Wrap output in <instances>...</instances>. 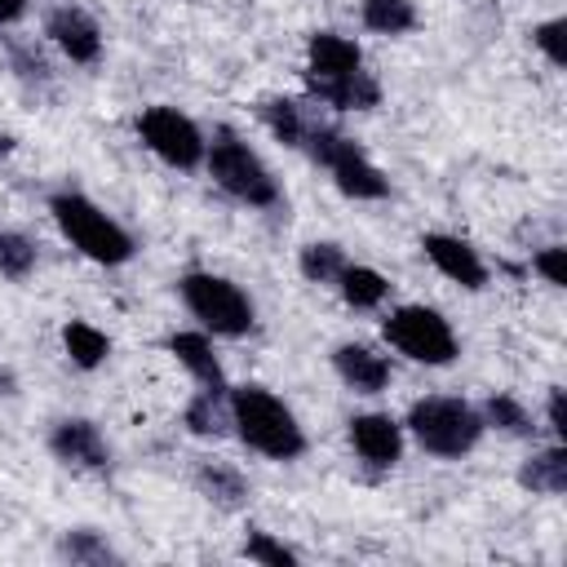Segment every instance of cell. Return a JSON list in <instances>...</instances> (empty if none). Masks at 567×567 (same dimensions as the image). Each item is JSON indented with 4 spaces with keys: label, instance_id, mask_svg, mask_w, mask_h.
Wrapping results in <instances>:
<instances>
[{
    "label": "cell",
    "instance_id": "obj_1",
    "mask_svg": "<svg viewBox=\"0 0 567 567\" xmlns=\"http://www.w3.org/2000/svg\"><path fill=\"white\" fill-rule=\"evenodd\" d=\"M306 93L319 106L332 111H377L381 106V80L363 66L359 40L341 31H315L306 40Z\"/></svg>",
    "mask_w": 567,
    "mask_h": 567
},
{
    "label": "cell",
    "instance_id": "obj_2",
    "mask_svg": "<svg viewBox=\"0 0 567 567\" xmlns=\"http://www.w3.org/2000/svg\"><path fill=\"white\" fill-rule=\"evenodd\" d=\"M226 408H230V430L235 439L266 456V461H297L306 452V430L297 421V412L266 385H230L226 390Z\"/></svg>",
    "mask_w": 567,
    "mask_h": 567
},
{
    "label": "cell",
    "instance_id": "obj_3",
    "mask_svg": "<svg viewBox=\"0 0 567 567\" xmlns=\"http://www.w3.org/2000/svg\"><path fill=\"white\" fill-rule=\"evenodd\" d=\"M49 217H53V226L62 230V239H66L80 257H89V261H97V266H124V261H133V252H137V239H133L97 199H89L84 190H71V186L53 190V195H49Z\"/></svg>",
    "mask_w": 567,
    "mask_h": 567
},
{
    "label": "cell",
    "instance_id": "obj_4",
    "mask_svg": "<svg viewBox=\"0 0 567 567\" xmlns=\"http://www.w3.org/2000/svg\"><path fill=\"white\" fill-rule=\"evenodd\" d=\"M483 430V412L456 394H425L403 416V434H412V443L439 461H461L465 452H474Z\"/></svg>",
    "mask_w": 567,
    "mask_h": 567
},
{
    "label": "cell",
    "instance_id": "obj_5",
    "mask_svg": "<svg viewBox=\"0 0 567 567\" xmlns=\"http://www.w3.org/2000/svg\"><path fill=\"white\" fill-rule=\"evenodd\" d=\"M204 168L217 182V190H226L235 204L248 208H275L284 199L279 177L270 173V164L235 133V128H217L204 146Z\"/></svg>",
    "mask_w": 567,
    "mask_h": 567
},
{
    "label": "cell",
    "instance_id": "obj_6",
    "mask_svg": "<svg viewBox=\"0 0 567 567\" xmlns=\"http://www.w3.org/2000/svg\"><path fill=\"white\" fill-rule=\"evenodd\" d=\"M301 151H306L315 164H323V168L332 173V182H337V190H341L346 199H385V195H390V177H385V173L372 164V155H368L350 133H341L337 124H323V120L315 115L310 128H306Z\"/></svg>",
    "mask_w": 567,
    "mask_h": 567
},
{
    "label": "cell",
    "instance_id": "obj_7",
    "mask_svg": "<svg viewBox=\"0 0 567 567\" xmlns=\"http://www.w3.org/2000/svg\"><path fill=\"white\" fill-rule=\"evenodd\" d=\"M177 297L208 337H248L257 328L252 297L217 270H186L177 279Z\"/></svg>",
    "mask_w": 567,
    "mask_h": 567
},
{
    "label": "cell",
    "instance_id": "obj_8",
    "mask_svg": "<svg viewBox=\"0 0 567 567\" xmlns=\"http://www.w3.org/2000/svg\"><path fill=\"white\" fill-rule=\"evenodd\" d=\"M381 337H385L390 350H399L403 359L425 363V368H447L461 354V341H456L452 323L434 306H421V301L394 306L381 319Z\"/></svg>",
    "mask_w": 567,
    "mask_h": 567
},
{
    "label": "cell",
    "instance_id": "obj_9",
    "mask_svg": "<svg viewBox=\"0 0 567 567\" xmlns=\"http://www.w3.org/2000/svg\"><path fill=\"white\" fill-rule=\"evenodd\" d=\"M133 128H137V142H142L159 164L182 168V173H190V168L204 164L208 137H204V128H199L186 111L155 102V106H146V111L133 120Z\"/></svg>",
    "mask_w": 567,
    "mask_h": 567
},
{
    "label": "cell",
    "instance_id": "obj_10",
    "mask_svg": "<svg viewBox=\"0 0 567 567\" xmlns=\"http://www.w3.org/2000/svg\"><path fill=\"white\" fill-rule=\"evenodd\" d=\"M44 35L75 66H93L102 58V27H97V18L89 9H80V4H71V0L53 4L44 13Z\"/></svg>",
    "mask_w": 567,
    "mask_h": 567
},
{
    "label": "cell",
    "instance_id": "obj_11",
    "mask_svg": "<svg viewBox=\"0 0 567 567\" xmlns=\"http://www.w3.org/2000/svg\"><path fill=\"white\" fill-rule=\"evenodd\" d=\"M421 252H425V261H430L443 279L461 284L465 292H483V288H487V261L478 257V248H474L470 239L447 235V230H425V235H421Z\"/></svg>",
    "mask_w": 567,
    "mask_h": 567
},
{
    "label": "cell",
    "instance_id": "obj_12",
    "mask_svg": "<svg viewBox=\"0 0 567 567\" xmlns=\"http://www.w3.org/2000/svg\"><path fill=\"white\" fill-rule=\"evenodd\" d=\"M346 434L354 456L372 470H394L403 461V421H394L390 412H354L346 421Z\"/></svg>",
    "mask_w": 567,
    "mask_h": 567
},
{
    "label": "cell",
    "instance_id": "obj_13",
    "mask_svg": "<svg viewBox=\"0 0 567 567\" xmlns=\"http://www.w3.org/2000/svg\"><path fill=\"white\" fill-rule=\"evenodd\" d=\"M49 452L71 470H111V443L89 416H62L49 430Z\"/></svg>",
    "mask_w": 567,
    "mask_h": 567
},
{
    "label": "cell",
    "instance_id": "obj_14",
    "mask_svg": "<svg viewBox=\"0 0 567 567\" xmlns=\"http://www.w3.org/2000/svg\"><path fill=\"white\" fill-rule=\"evenodd\" d=\"M332 372H337L341 385L354 390V394H381V390L390 385V377H394L390 359H385L381 350L363 346V341H341V346H332Z\"/></svg>",
    "mask_w": 567,
    "mask_h": 567
},
{
    "label": "cell",
    "instance_id": "obj_15",
    "mask_svg": "<svg viewBox=\"0 0 567 567\" xmlns=\"http://www.w3.org/2000/svg\"><path fill=\"white\" fill-rule=\"evenodd\" d=\"M164 350L195 377V385H204V390H226V385H230V381H226V368H221V359H217V350H213V337H208L204 328L168 332Z\"/></svg>",
    "mask_w": 567,
    "mask_h": 567
},
{
    "label": "cell",
    "instance_id": "obj_16",
    "mask_svg": "<svg viewBox=\"0 0 567 567\" xmlns=\"http://www.w3.org/2000/svg\"><path fill=\"white\" fill-rule=\"evenodd\" d=\"M518 483L536 496H563L567 492V443H545L518 465Z\"/></svg>",
    "mask_w": 567,
    "mask_h": 567
},
{
    "label": "cell",
    "instance_id": "obj_17",
    "mask_svg": "<svg viewBox=\"0 0 567 567\" xmlns=\"http://www.w3.org/2000/svg\"><path fill=\"white\" fill-rule=\"evenodd\" d=\"M257 120L266 124V133L279 142V146H288V151H301V142H306V128H310V111H306V102H297V97H266L261 106H257Z\"/></svg>",
    "mask_w": 567,
    "mask_h": 567
},
{
    "label": "cell",
    "instance_id": "obj_18",
    "mask_svg": "<svg viewBox=\"0 0 567 567\" xmlns=\"http://www.w3.org/2000/svg\"><path fill=\"white\" fill-rule=\"evenodd\" d=\"M332 288L341 292V301H346L350 310H377V306H385V297H390V279H385L381 270H372V266H359V261H346Z\"/></svg>",
    "mask_w": 567,
    "mask_h": 567
},
{
    "label": "cell",
    "instance_id": "obj_19",
    "mask_svg": "<svg viewBox=\"0 0 567 567\" xmlns=\"http://www.w3.org/2000/svg\"><path fill=\"white\" fill-rule=\"evenodd\" d=\"M62 354H66L75 368L93 372V368H102V363L111 359V337H106L102 328H93L89 319H66V323H62Z\"/></svg>",
    "mask_w": 567,
    "mask_h": 567
},
{
    "label": "cell",
    "instance_id": "obj_20",
    "mask_svg": "<svg viewBox=\"0 0 567 567\" xmlns=\"http://www.w3.org/2000/svg\"><path fill=\"white\" fill-rule=\"evenodd\" d=\"M195 487L221 509H239L248 501V478L226 461H199L195 465Z\"/></svg>",
    "mask_w": 567,
    "mask_h": 567
},
{
    "label": "cell",
    "instance_id": "obj_21",
    "mask_svg": "<svg viewBox=\"0 0 567 567\" xmlns=\"http://www.w3.org/2000/svg\"><path fill=\"white\" fill-rule=\"evenodd\" d=\"M230 390V385H226ZM226 390H204L199 385V394L186 403V412H182V425L190 430V434H199V439H221L226 430H230V408H226Z\"/></svg>",
    "mask_w": 567,
    "mask_h": 567
},
{
    "label": "cell",
    "instance_id": "obj_22",
    "mask_svg": "<svg viewBox=\"0 0 567 567\" xmlns=\"http://www.w3.org/2000/svg\"><path fill=\"white\" fill-rule=\"evenodd\" d=\"M483 412V425L496 430V434H509V439H536V416L527 403H518L514 394H487L478 403Z\"/></svg>",
    "mask_w": 567,
    "mask_h": 567
},
{
    "label": "cell",
    "instance_id": "obj_23",
    "mask_svg": "<svg viewBox=\"0 0 567 567\" xmlns=\"http://www.w3.org/2000/svg\"><path fill=\"white\" fill-rule=\"evenodd\" d=\"M359 22L372 35H408L416 27L412 0H359Z\"/></svg>",
    "mask_w": 567,
    "mask_h": 567
},
{
    "label": "cell",
    "instance_id": "obj_24",
    "mask_svg": "<svg viewBox=\"0 0 567 567\" xmlns=\"http://www.w3.org/2000/svg\"><path fill=\"white\" fill-rule=\"evenodd\" d=\"M346 261H350V257H346V248H341V244H332V239H315V244H306V248H301L297 270H301L310 284H328V288H332Z\"/></svg>",
    "mask_w": 567,
    "mask_h": 567
},
{
    "label": "cell",
    "instance_id": "obj_25",
    "mask_svg": "<svg viewBox=\"0 0 567 567\" xmlns=\"http://www.w3.org/2000/svg\"><path fill=\"white\" fill-rule=\"evenodd\" d=\"M40 261V248L27 230H0V275L4 279H27Z\"/></svg>",
    "mask_w": 567,
    "mask_h": 567
},
{
    "label": "cell",
    "instance_id": "obj_26",
    "mask_svg": "<svg viewBox=\"0 0 567 567\" xmlns=\"http://www.w3.org/2000/svg\"><path fill=\"white\" fill-rule=\"evenodd\" d=\"M244 558H248V563H261V567H297V563H301V554H297L292 545L275 540V536L261 532V527H248V536H244Z\"/></svg>",
    "mask_w": 567,
    "mask_h": 567
},
{
    "label": "cell",
    "instance_id": "obj_27",
    "mask_svg": "<svg viewBox=\"0 0 567 567\" xmlns=\"http://www.w3.org/2000/svg\"><path fill=\"white\" fill-rule=\"evenodd\" d=\"M58 554L62 558H71V563H115L120 554L97 536V532H89V527H75V532H66L62 536V545H58Z\"/></svg>",
    "mask_w": 567,
    "mask_h": 567
},
{
    "label": "cell",
    "instance_id": "obj_28",
    "mask_svg": "<svg viewBox=\"0 0 567 567\" xmlns=\"http://www.w3.org/2000/svg\"><path fill=\"white\" fill-rule=\"evenodd\" d=\"M532 44L545 53V62L549 66H567V22L563 18H545V22H536L532 27Z\"/></svg>",
    "mask_w": 567,
    "mask_h": 567
},
{
    "label": "cell",
    "instance_id": "obj_29",
    "mask_svg": "<svg viewBox=\"0 0 567 567\" xmlns=\"http://www.w3.org/2000/svg\"><path fill=\"white\" fill-rule=\"evenodd\" d=\"M532 270H536L549 288H563V284H567V248H563V244L540 248V252L532 257Z\"/></svg>",
    "mask_w": 567,
    "mask_h": 567
},
{
    "label": "cell",
    "instance_id": "obj_30",
    "mask_svg": "<svg viewBox=\"0 0 567 567\" xmlns=\"http://www.w3.org/2000/svg\"><path fill=\"white\" fill-rule=\"evenodd\" d=\"M545 425H549V434H554L558 443H567V416H563V385H554V390H549V399H545Z\"/></svg>",
    "mask_w": 567,
    "mask_h": 567
},
{
    "label": "cell",
    "instance_id": "obj_31",
    "mask_svg": "<svg viewBox=\"0 0 567 567\" xmlns=\"http://www.w3.org/2000/svg\"><path fill=\"white\" fill-rule=\"evenodd\" d=\"M22 13H27V0H0V27L22 22Z\"/></svg>",
    "mask_w": 567,
    "mask_h": 567
},
{
    "label": "cell",
    "instance_id": "obj_32",
    "mask_svg": "<svg viewBox=\"0 0 567 567\" xmlns=\"http://www.w3.org/2000/svg\"><path fill=\"white\" fill-rule=\"evenodd\" d=\"M9 394H18V377L9 368H0V399H9Z\"/></svg>",
    "mask_w": 567,
    "mask_h": 567
},
{
    "label": "cell",
    "instance_id": "obj_33",
    "mask_svg": "<svg viewBox=\"0 0 567 567\" xmlns=\"http://www.w3.org/2000/svg\"><path fill=\"white\" fill-rule=\"evenodd\" d=\"M9 151H13V137H9V133H0V159H4Z\"/></svg>",
    "mask_w": 567,
    "mask_h": 567
}]
</instances>
